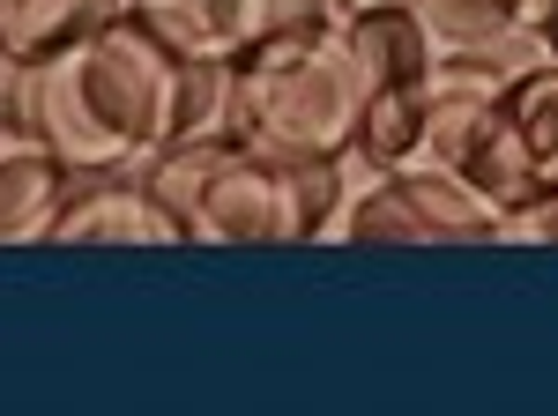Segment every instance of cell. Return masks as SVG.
<instances>
[{
  "label": "cell",
  "mask_w": 558,
  "mask_h": 416,
  "mask_svg": "<svg viewBox=\"0 0 558 416\" xmlns=\"http://www.w3.org/2000/svg\"><path fill=\"white\" fill-rule=\"evenodd\" d=\"M23 120L75 179L149 171L179 142L223 134V68H194L149 23L112 15L105 30L23 68Z\"/></svg>",
  "instance_id": "1"
},
{
  "label": "cell",
  "mask_w": 558,
  "mask_h": 416,
  "mask_svg": "<svg viewBox=\"0 0 558 416\" xmlns=\"http://www.w3.org/2000/svg\"><path fill=\"white\" fill-rule=\"evenodd\" d=\"M365 120V68L343 23L313 15L223 68V134L283 164H343Z\"/></svg>",
  "instance_id": "2"
},
{
  "label": "cell",
  "mask_w": 558,
  "mask_h": 416,
  "mask_svg": "<svg viewBox=\"0 0 558 416\" xmlns=\"http://www.w3.org/2000/svg\"><path fill=\"white\" fill-rule=\"evenodd\" d=\"M186 246H313L336 201V164H283L231 134L179 142L142 171Z\"/></svg>",
  "instance_id": "3"
},
{
  "label": "cell",
  "mask_w": 558,
  "mask_h": 416,
  "mask_svg": "<svg viewBox=\"0 0 558 416\" xmlns=\"http://www.w3.org/2000/svg\"><path fill=\"white\" fill-rule=\"evenodd\" d=\"M499 208L454 171H365L336 164V201L313 246H499Z\"/></svg>",
  "instance_id": "4"
},
{
  "label": "cell",
  "mask_w": 558,
  "mask_h": 416,
  "mask_svg": "<svg viewBox=\"0 0 558 416\" xmlns=\"http://www.w3.org/2000/svg\"><path fill=\"white\" fill-rule=\"evenodd\" d=\"M134 23H149L194 68H231L276 30H299L313 15H328V0H128Z\"/></svg>",
  "instance_id": "5"
},
{
  "label": "cell",
  "mask_w": 558,
  "mask_h": 416,
  "mask_svg": "<svg viewBox=\"0 0 558 416\" xmlns=\"http://www.w3.org/2000/svg\"><path fill=\"white\" fill-rule=\"evenodd\" d=\"M52 246H186V238L142 171H97L68 186L52 216Z\"/></svg>",
  "instance_id": "6"
},
{
  "label": "cell",
  "mask_w": 558,
  "mask_h": 416,
  "mask_svg": "<svg viewBox=\"0 0 558 416\" xmlns=\"http://www.w3.org/2000/svg\"><path fill=\"white\" fill-rule=\"evenodd\" d=\"M68 186L75 171L45 149L38 126L0 112V246H52V216Z\"/></svg>",
  "instance_id": "7"
},
{
  "label": "cell",
  "mask_w": 558,
  "mask_h": 416,
  "mask_svg": "<svg viewBox=\"0 0 558 416\" xmlns=\"http://www.w3.org/2000/svg\"><path fill=\"white\" fill-rule=\"evenodd\" d=\"M112 15H128V0H0V60L38 68L60 45L105 30Z\"/></svg>",
  "instance_id": "8"
},
{
  "label": "cell",
  "mask_w": 558,
  "mask_h": 416,
  "mask_svg": "<svg viewBox=\"0 0 558 416\" xmlns=\"http://www.w3.org/2000/svg\"><path fill=\"white\" fill-rule=\"evenodd\" d=\"M507 38L536 45V60H558V0H476Z\"/></svg>",
  "instance_id": "9"
},
{
  "label": "cell",
  "mask_w": 558,
  "mask_h": 416,
  "mask_svg": "<svg viewBox=\"0 0 558 416\" xmlns=\"http://www.w3.org/2000/svg\"><path fill=\"white\" fill-rule=\"evenodd\" d=\"M336 15H365V8H402V0H328Z\"/></svg>",
  "instance_id": "10"
},
{
  "label": "cell",
  "mask_w": 558,
  "mask_h": 416,
  "mask_svg": "<svg viewBox=\"0 0 558 416\" xmlns=\"http://www.w3.org/2000/svg\"><path fill=\"white\" fill-rule=\"evenodd\" d=\"M544 231H551V246H558V201H544Z\"/></svg>",
  "instance_id": "11"
}]
</instances>
